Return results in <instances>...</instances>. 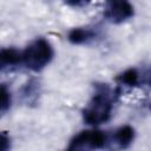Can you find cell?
I'll return each mask as SVG.
<instances>
[{"mask_svg": "<svg viewBox=\"0 0 151 151\" xmlns=\"http://www.w3.org/2000/svg\"><path fill=\"white\" fill-rule=\"evenodd\" d=\"M93 37V32L87 28H74L68 34V40L72 44H83Z\"/></svg>", "mask_w": 151, "mask_h": 151, "instance_id": "8", "label": "cell"}, {"mask_svg": "<svg viewBox=\"0 0 151 151\" xmlns=\"http://www.w3.org/2000/svg\"><path fill=\"white\" fill-rule=\"evenodd\" d=\"M133 138H134L133 129L129 125H125L114 131L112 137V143H114V145L119 149H125L132 143Z\"/></svg>", "mask_w": 151, "mask_h": 151, "instance_id": "5", "label": "cell"}, {"mask_svg": "<svg viewBox=\"0 0 151 151\" xmlns=\"http://www.w3.org/2000/svg\"><path fill=\"white\" fill-rule=\"evenodd\" d=\"M53 58V50L51 44L44 39L39 38L32 41L22 52V63L27 68L32 71H40L50 64Z\"/></svg>", "mask_w": 151, "mask_h": 151, "instance_id": "2", "label": "cell"}, {"mask_svg": "<svg viewBox=\"0 0 151 151\" xmlns=\"http://www.w3.org/2000/svg\"><path fill=\"white\" fill-rule=\"evenodd\" d=\"M22 61V53L14 48H2L0 52V65L1 68L7 66H13Z\"/></svg>", "mask_w": 151, "mask_h": 151, "instance_id": "6", "label": "cell"}, {"mask_svg": "<svg viewBox=\"0 0 151 151\" xmlns=\"http://www.w3.org/2000/svg\"><path fill=\"white\" fill-rule=\"evenodd\" d=\"M107 136L99 130H85L76 134L68 145V150H96L105 146Z\"/></svg>", "mask_w": 151, "mask_h": 151, "instance_id": "3", "label": "cell"}, {"mask_svg": "<svg viewBox=\"0 0 151 151\" xmlns=\"http://www.w3.org/2000/svg\"><path fill=\"white\" fill-rule=\"evenodd\" d=\"M112 112V99L107 87H100L83 110V119L88 125H99L107 122Z\"/></svg>", "mask_w": 151, "mask_h": 151, "instance_id": "1", "label": "cell"}, {"mask_svg": "<svg viewBox=\"0 0 151 151\" xmlns=\"http://www.w3.org/2000/svg\"><path fill=\"white\" fill-rule=\"evenodd\" d=\"M117 80L124 86H136L139 83V72L136 68H129L119 74Z\"/></svg>", "mask_w": 151, "mask_h": 151, "instance_id": "7", "label": "cell"}, {"mask_svg": "<svg viewBox=\"0 0 151 151\" xmlns=\"http://www.w3.org/2000/svg\"><path fill=\"white\" fill-rule=\"evenodd\" d=\"M105 17L116 24L123 22L133 15V7L129 0H106Z\"/></svg>", "mask_w": 151, "mask_h": 151, "instance_id": "4", "label": "cell"}, {"mask_svg": "<svg viewBox=\"0 0 151 151\" xmlns=\"http://www.w3.org/2000/svg\"><path fill=\"white\" fill-rule=\"evenodd\" d=\"M68 5H72V6H80V5H83L84 2H86V1H88V0H65Z\"/></svg>", "mask_w": 151, "mask_h": 151, "instance_id": "10", "label": "cell"}, {"mask_svg": "<svg viewBox=\"0 0 151 151\" xmlns=\"http://www.w3.org/2000/svg\"><path fill=\"white\" fill-rule=\"evenodd\" d=\"M11 105V93L5 85L1 86V113L4 114Z\"/></svg>", "mask_w": 151, "mask_h": 151, "instance_id": "9", "label": "cell"}]
</instances>
